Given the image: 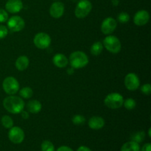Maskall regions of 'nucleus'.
<instances>
[{
  "label": "nucleus",
  "instance_id": "34",
  "mask_svg": "<svg viewBox=\"0 0 151 151\" xmlns=\"http://www.w3.org/2000/svg\"><path fill=\"white\" fill-rule=\"evenodd\" d=\"M77 151H91V150L86 146H81L78 147Z\"/></svg>",
  "mask_w": 151,
  "mask_h": 151
},
{
  "label": "nucleus",
  "instance_id": "20",
  "mask_svg": "<svg viewBox=\"0 0 151 151\" xmlns=\"http://www.w3.org/2000/svg\"><path fill=\"white\" fill-rule=\"evenodd\" d=\"M103 50V44L100 41H97L94 43L91 47V53L94 56H97L102 52Z\"/></svg>",
  "mask_w": 151,
  "mask_h": 151
},
{
  "label": "nucleus",
  "instance_id": "4",
  "mask_svg": "<svg viewBox=\"0 0 151 151\" xmlns=\"http://www.w3.org/2000/svg\"><path fill=\"white\" fill-rule=\"evenodd\" d=\"M124 98L120 94L116 92L108 94L104 100V103L111 109H117L123 106Z\"/></svg>",
  "mask_w": 151,
  "mask_h": 151
},
{
  "label": "nucleus",
  "instance_id": "18",
  "mask_svg": "<svg viewBox=\"0 0 151 151\" xmlns=\"http://www.w3.org/2000/svg\"><path fill=\"white\" fill-rule=\"evenodd\" d=\"M41 109H42V105L38 100H29L27 104V109L29 113L37 114L41 111Z\"/></svg>",
  "mask_w": 151,
  "mask_h": 151
},
{
  "label": "nucleus",
  "instance_id": "36",
  "mask_svg": "<svg viewBox=\"0 0 151 151\" xmlns=\"http://www.w3.org/2000/svg\"><path fill=\"white\" fill-rule=\"evenodd\" d=\"M111 2H112V4H113L114 6H117L118 4H119V0H112Z\"/></svg>",
  "mask_w": 151,
  "mask_h": 151
},
{
  "label": "nucleus",
  "instance_id": "3",
  "mask_svg": "<svg viewBox=\"0 0 151 151\" xmlns=\"http://www.w3.org/2000/svg\"><path fill=\"white\" fill-rule=\"evenodd\" d=\"M103 46L110 52L116 54L120 52L122 49V44L117 37L114 35H109L103 40Z\"/></svg>",
  "mask_w": 151,
  "mask_h": 151
},
{
  "label": "nucleus",
  "instance_id": "32",
  "mask_svg": "<svg viewBox=\"0 0 151 151\" xmlns=\"http://www.w3.org/2000/svg\"><path fill=\"white\" fill-rule=\"evenodd\" d=\"M142 151H151L150 143H146L145 145H144L142 148Z\"/></svg>",
  "mask_w": 151,
  "mask_h": 151
},
{
  "label": "nucleus",
  "instance_id": "5",
  "mask_svg": "<svg viewBox=\"0 0 151 151\" xmlns=\"http://www.w3.org/2000/svg\"><path fill=\"white\" fill-rule=\"evenodd\" d=\"M92 9V4L88 0H81L77 4L75 10V15L78 19L86 17Z\"/></svg>",
  "mask_w": 151,
  "mask_h": 151
},
{
  "label": "nucleus",
  "instance_id": "2",
  "mask_svg": "<svg viewBox=\"0 0 151 151\" xmlns=\"http://www.w3.org/2000/svg\"><path fill=\"white\" fill-rule=\"evenodd\" d=\"M88 58L86 53L82 51L73 52L69 56V63L75 69H81L88 63Z\"/></svg>",
  "mask_w": 151,
  "mask_h": 151
},
{
  "label": "nucleus",
  "instance_id": "21",
  "mask_svg": "<svg viewBox=\"0 0 151 151\" xmlns=\"http://www.w3.org/2000/svg\"><path fill=\"white\" fill-rule=\"evenodd\" d=\"M19 95L24 99H29L33 95V91L30 87H24L19 91Z\"/></svg>",
  "mask_w": 151,
  "mask_h": 151
},
{
  "label": "nucleus",
  "instance_id": "7",
  "mask_svg": "<svg viewBox=\"0 0 151 151\" xmlns=\"http://www.w3.org/2000/svg\"><path fill=\"white\" fill-rule=\"evenodd\" d=\"M33 43L37 48L44 50L50 47L51 44V38L46 32H38L34 37Z\"/></svg>",
  "mask_w": 151,
  "mask_h": 151
},
{
  "label": "nucleus",
  "instance_id": "28",
  "mask_svg": "<svg viewBox=\"0 0 151 151\" xmlns=\"http://www.w3.org/2000/svg\"><path fill=\"white\" fill-rule=\"evenodd\" d=\"M8 19V13L4 9H0V23L7 22Z\"/></svg>",
  "mask_w": 151,
  "mask_h": 151
},
{
  "label": "nucleus",
  "instance_id": "27",
  "mask_svg": "<svg viewBox=\"0 0 151 151\" xmlns=\"http://www.w3.org/2000/svg\"><path fill=\"white\" fill-rule=\"evenodd\" d=\"M117 19L119 21V22L122 24H125L127 22H129L130 20V16L129 14H128L125 12H122V13H119L117 16Z\"/></svg>",
  "mask_w": 151,
  "mask_h": 151
},
{
  "label": "nucleus",
  "instance_id": "13",
  "mask_svg": "<svg viewBox=\"0 0 151 151\" xmlns=\"http://www.w3.org/2000/svg\"><path fill=\"white\" fill-rule=\"evenodd\" d=\"M64 4L60 1H55L50 8V14L54 19H59L64 13Z\"/></svg>",
  "mask_w": 151,
  "mask_h": 151
},
{
  "label": "nucleus",
  "instance_id": "29",
  "mask_svg": "<svg viewBox=\"0 0 151 151\" xmlns=\"http://www.w3.org/2000/svg\"><path fill=\"white\" fill-rule=\"evenodd\" d=\"M141 91L145 95H150L151 93V86L150 84L146 83L144 84L141 87Z\"/></svg>",
  "mask_w": 151,
  "mask_h": 151
},
{
  "label": "nucleus",
  "instance_id": "31",
  "mask_svg": "<svg viewBox=\"0 0 151 151\" xmlns=\"http://www.w3.org/2000/svg\"><path fill=\"white\" fill-rule=\"evenodd\" d=\"M56 151H74L71 147H68V146H60V147L57 149Z\"/></svg>",
  "mask_w": 151,
  "mask_h": 151
},
{
  "label": "nucleus",
  "instance_id": "12",
  "mask_svg": "<svg viewBox=\"0 0 151 151\" xmlns=\"http://www.w3.org/2000/svg\"><path fill=\"white\" fill-rule=\"evenodd\" d=\"M150 20V14L145 10H139L134 17V22L137 26H144Z\"/></svg>",
  "mask_w": 151,
  "mask_h": 151
},
{
  "label": "nucleus",
  "instance_id": "1",
  "mask_svg": "<svg viewBox=\"0 0 151 151\" xmlns=\"http://www.w3.org/2000/svg\"><path fill=\"white\" fill-rule=\"evenodd\" d=\"M24 100L14 94L7 97L3 100V106L4 109L13 114H20L24 109Z\"/></svg>",
  "mask_w": 151,
  "mask_h": 151
},
{
  "label": "nucleus",
  "instance_id": "22",
  "mask_svg": "<svg viewBox=\"0 0 151 151\" xmlns=\"http://www.w3.org/2000/svg\"><path fill=\"white\" fill-rule=\"evenodd\" d=\"M145 133L142 131H140L134 133V134L131 136V141L136 142L137 143H141L142 142H143V140L145 139Z\"/></svg>",
  "mask_w": 151,
  "mask_h": 151
},
{
  "label": "nucleus",
  "instance_id": "25",
  "mask_svg": "<svg viewBox=\"0 0 151 151\" xmlns=\"http://www.w3.org/2000/svg\"><path fill=\"white\" fill-rule=\"evenodd\" d=\"M41 151H55L54 145L48 140H45L41 143Z\"/></svg>",
  "mask_w": 151,
  "mask_h": 151
},
{
  "label": "nucleus",
  "instance_id": "15",
  "mask_svg": "<svg viewBox=\"0 0 151 151\" xmlns=\"http://www.w3.org/2000/svg\"><path fill=\"white\" fill-rule=\"evenodd\" d=\"M88 127L92 130H100L104 127L105 120L103 117L99 116H92L88 122Z\"/></svg>",
  "mask_w": 151,
  "mask_h": 151
},
{
  "label": "nucleus",
  "instance_id": "17",
  "mask_svg": "<svg viewBox=\"0 0 151 151\" xmlns=\"http://www.w3.org/2000/svg\"><path fill=\"white\" fill-rule=\"evenodd\" d=\"M29 60L27 56L25 55H21L16 59V69L19 71H24L25 69H27L29 66Z\"/></svg>",
  "mask_w": 151,
  "mask_h": 151
},
{
  "label": "nucleus",
  "instance_id": "16",
  "mask_svg": "<svg viewBox=\"0 0 151 151\" xmlns=\"http://www.w3.org/2000/svg\"><path fill=\"white\" fill-rule=\"evenodd\" d=\"M52 62L55 66L58 68H64L69 63V60L65 55L58 53L55 55L52 58Z\"/></svg>",
  "mask_w": 151,
  "mask_h": 151
},
{
  "label": "nucleus",
  "instance_id": "11",
  "mask_svg": "<svg viewBox=\"0 0 151 151\" xmlns=\"http://www.w3.org/2000/svg\"><path fill=\"white\" fill-rule=\"evenodd\" d=\"M117 22L114 18L108 17L103 21L101 24V31L105 35H110L116 29Z\"/></svg>",
  "mask_w": 151,
  "mask_h": 151
},
{
  "label": "nucleus",
  "instance_id": "39",
  "mask_svg": "<svg viewBox=\"0 0 151 151\" xmlns=\"http://www.w3.org/2000/svg\"><path fill=\"white\" fill-rule=\"evenodd\" d=\"M55 1H57V0H55Z\"/></svg>",
  "mask_w": 151,
  "mask_h": 151
},
{
  "label": "nucleus",
  "instance_id": "26",
  "mask_svg": "<svg viewBox=\"0 0 151 151\" xmlns=\"http://www.w3.org/2000/svg\"><path fill=\"white\" fill-rule=\"evenodd\" d=\"M72 122L73 124L77 125H83L86 122V119L83 115L81 114H77L73 116L72 117Z\"/></svg>",
  "mask_w": 151,
  "mask_h": 151
},
{
  "label": "nucleus",
  "instance_id": "6",
  "mask_svg": "<svg viewBox=\"0 0 151 151\" xmlns=\"http://www.w3.org/2000/svg\"><path fill=\"white\" fill-rule=\"evenodd\" d=\"M2 88L6 94L13 95L19 90V83L17 80L13 77H7L2 83Z\"/></svg>",
  "mask_w": 151,
  "mask_h": 151
},
{
  "label": "nucleus",
  "instance_id": "23",
  "mask_svg": "<svg viewBox=\"0 0 151 151\" xmlns=\"http://www.w3.org/2000/svg\"><path fill=\"white\" fill-rule=\"evenodd\" d=\"M1 125L5 128H7V129H10L13 126V119L10 116H7V115H4L1 117Z\"/></svg>",
  "mask_w": 151,
  "mask_h": 151
},
{
  "label": "nucleus",
  "instance_id": "35",
  "mask_svg": "<svg viewBox=\"0 0 151 151\" xmlns=\"http://www.w3.org/2000/svg\"><path fill=\"white\" fill-rule=\"evenodd\" d=\"M74 71H75V69L72 67V68H70V69H68L67 73L69 74V75H72V74L74 73Z\"/></svg>",
  "mask_w": 151,
  "mask_h": 151
},
{
  "label": "nucleus",
  "instance_id": "8",
  "mask_svg": "<svg viewBox=\"0 0 151 151\" xmlns=\"http://www.w3.org/2000/svg\"><path fill=\"white\" fill-rule=\"evenodd\" d=\"M24 20L19 16H11L7 19V27L12 32H19L24 28Z\"/></svg>",
  "mask_w": 151,
  "mask_h": 151
},
{
  "label": "nucleus",
  "instance_id": "24",
  "mask_svg": "<svg viewBox=\"0 0 151 151\" xmlns=\"http://www.w3.org/2000/svg\"><path fill=\"white\" fill-rule=\"evenodd\" d=\"M123 106H125V108L127 110L131 111L135 109L136 106H137V103H136V101L133 98H128L125 100H124Z\"/></svg>",
  "mask_w": 151,
  "mask_h": 151
},
{
  "label": "nucleus",
  "instance_id": "38",
  "mask_svg": "<svg viewBox=\"0 0 151 151\" xmlns=\"http://www.w3.org/2000/svg\"><path fill=\"white\" fill-rule=\"evenodd\" d=\"M72 1H76L77 0H72Z\"/></svg>",
  "mask_w": 151,
  "mask_h": 151
},
{
  "label": "nucleus",
  "instance_id": "9",
  "mask_svg": "<svg viewBox=\"0 0 151 151\" xmlns=\"http://www.w3.org/2000/svg\"><path fill=\"white\" fill-rule=\"evenodd\" d=\"M8 138L13 144H21L24 139V133L20 127L13 126L8 132Z\"/></svg>",
  "mask_w": 151,
  "mask_h": 151
},
{
  "label": "nucleus",
  "instance_id": "14",
  "mask_svg": "<svg viewBox=\"0 0 151 151\" xmlns=\"http://www.w3.org/2000/svg\"><path fill=\"white\" fill-rule=\"evenodd\" d=\"M5 8L10 13H17L23 8L22 0H8L5 4Z\"/></svg>",
  "mask_w": 151,
  "mask_h": 151
},
{
  "label": "nucleus",
  "instance_id": "37",
  "mask_svg": "<svg viewBox=\"0 0 151 151\" xmlns=\"http://www.w3.org/2000/svg\"><path fill=\"white\" fill-rule=\"evenodd\" d=\"M150 131H151V129H150V128H149V130H148V136H149V137H151Z\"/></svg>",
  "mask_w": 151,
  "mask_h": 151
},
{
  "label": "nucleus",
  "instance_id": "33",
  "mask_svg": "<svg viewBox=\"0 0 151 151\" xmlns=\"http://www.w3.org/2000/svg\"><path fill=\"white\" fill-rule=\"evenodd\" d=\"M21 115H22V117L23 118V119H28L29 118V114H28L27 111H22V112H21Z\"/></svg>",
  "mask_w": 151,
  "mask_h": 151
},
{
  "label": "nucleus",
  "instance_id": "19",
  "mask_svg": "<svg viewBox=\"0 0 151 151\" xmlns=\"http://www.w3.org/2000/svg\"><path fill=\"white\" fill-rule=\"evenodd\" d=\"M121 151H140L139 145L134 141L128 142L122 146Z\"/></svg>",
  "mask_w": 151,
  "mask_h": 151
},
{
  "label": "nucleus",
  "instance_id": "10",
  "mask_svg": "<svg viewBox=\"0 0 151 151\" xmlns=\"http://www.w3.org/2000/svg\"><path fill=\"white\" fill-rule=\"evenodd\" d=\"M140 81L139 77L135 73H128L125 78V86L127 89L135 91L139 87Z\"/></svg>",
  "mask_w": 151,
  "mask_h": 151
},
{
  "label": "nucleus",
  "instance_id": "30",
  "mask_svg": "<svg viewBox=\"0 0 151 151\" xmlns=\"http://www.w3.org/2000/svg\"><path fill=\"white\" fill-rule=\"evenodd\" d=\"M8 34V29L4 25L0 24V39L4 38Z\"/></svg>",
  "mask_w": 151,
  "mask_h": 151
}]
</instances>
